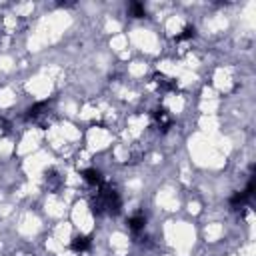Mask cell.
<instances>
[{"label":"cell","mask_w":256,"mask_h":256,"mask_svg":"<svg viewBox=\"0 0 256 256\" xmlns=\"http://www.w3.org/2000/svg\"><path fill=\"white\" fill-rule=\"evenodd\" d=\"M82 178L88 184H92V186H100L102 184V172L98 168H86V170H82Z\"/></svg>","instance_id":"6"},{"label":"cell","mask_w":256,"mask_h":256,"mask_svg":"<svg viewBox=\"0 0 256 256\" xmlns=\"http://www.w3.org/2000/svg\"><path fill=\"white\" fill-rule=\"evenodd\" d=\"M128 228H130L134 234L142 232V230L146 228V216H144L142 212H136L134 216H130V218H128Z\"/></svg>","instance_id":"5"},{"label":"cell","mask_w":256,"mask_h":256,"mask_svg":"<svg viewBox=\"0 0 256 256\" xmlns=\"http://www.w3.org/2000/svg\"><path fill=\"white\" fill-rule=\"evenodd\" d=\"M90 246H92V238L90 236H76L72 240V244H70V248L74 252H86Z\"/></svg>","instance_id":"7"},{"label":"cell","mask_w":256,"mask_h":256,"mask_svg":"<svg viewBox=\"0 0 256 256\" xmlns=\"http://www.w3.org/2000/svg\"><path fill=\"white\" fill-rule=\"evenodd\" d=\"M252 192H254V178L248 182V186H246L242 192H236V194L230 198V206H232L234 210H240V208L252 198Z\"/></svg>","instance_id":"2"},{"label":"cell","mask_w":256,"mask_h":256,"mask_svg":"<svg viewBox=\"0 0 256 256\" xmlns=\"http://www.w3.org/2000/svg\"><path fill=\"white\" fill-rule=\"evenodd\" d=\"M152 80H154V84L158 86V90H162V92H172V90H176V80L168 78V76L162 74V72H156V74L152 76Z\"/></svg>","instance_id":"4"},{"label":"cell","mask_w":256,"mask_h":256,"mask_svg":"<svg viewBox=\"0 0 256 256\" xmlns=\"http://www.w3.org/2000/svg\"><path fill=\"white\" fill-rule=\"evenodd\" d=\"M194 34H196V28L194 26H186L178 36H174V40L176 42H182V40H188V38H194Z\"/></svg>","instance_id":"10"},{"label":"cell","mask_w":256,"mask_h":256,"mask_svg":"<svg viewBox=\"0 0 256 256\" xmlns=\"http://www.w3.org/2000/svg\"><path fill=\"white\" fill-rule=\"evenodd\" d=\"M44 110H48V100H42V102H36L34 106H30V108L26 110V118H28V120H34V118L42 116Z\"/></svg>","instance_id":"8"},{"label":"cell","mask_w":256,"mask_h":256,"mask_svg":"<svg viewBox=\"0 0 256 256\" xmlns=\"http://www.w3.org/2000/svg\"><path fill=\"white\" fill-rule=\"evenodd\" d=\"M128 14L132 18H144L146 16V8L142 2H130L128 4Z\"/></svg>","instance_id":"9"},{"label":"cell","mask_w":256,"mask_h":256,"mask_svg":"<svg viewBox=\"0 0 256 256\" xmlns=\"http://www.w3.org/2000/svg\"><path fill=\"white\" fill-rule=\"evenodd\" d=\"M92 214L94 216H102V214H118L120 212V196L112 186H104L100 184V190L96 192V196L92 198Z\"/></svg>","instance_id":"1"},{"label":"cell","mask_w":256,"mask_h":256,"mask_svg":"<svg viewBox=\"0 0 256 256\" xmlns=\"http://www.w3.org/2000/svg\"><path fill=\"white\" fill-rule=\"evenodd\" d=\"M152 118H154V122L158 126V130H162V132H166L168 128L172 126V118H170L168 110H164V108H156L152 112Z\"/></svg>","instance_id":"3"}]
</instances>
